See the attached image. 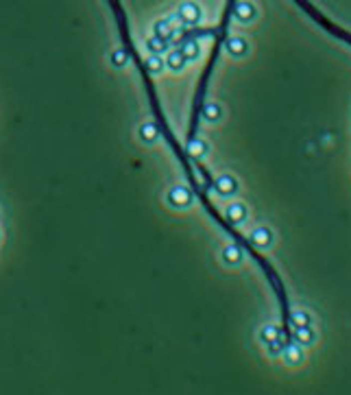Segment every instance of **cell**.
<instances>
[{
  "label": "cell",
  "instance_id": "cell-1",
  "mask_svg": "<svg viewBox=\"0 0 351 395\" xmlns=\"http://www.w3.org/2000/svg\"><path fill=\"white\" fill-rule=\"evenodd\" d=\"M251 238L260 244V247H264V244H269V242H271V238H273V236H271V230H269V227H258V230H255L253 234H251Z\"/></svg>",
  "mask_w": 351,
  "mask_h": 395
},
{
  "label": "cell",
  "instance_id": "cell-2",
  "mask_svg": "<svg viewBox=\"0 0 351 395\" xmlns=\"http://www.w3.org/2000/svg\"><path fill=\"white\" fill-rule=\"evenodd\" d=\"M170 199L172 203H179V206H188L190 203V194L183 188H172L170 190Z\"/></svg>",
  "mask_w": 351,
  "mask_h": 395
},
{
  "label": "cell",
  "instance_id": "cell-3",
  "mask_svg": "<svg viewBox=\"0 0 351 395\" xmlns=\"http://www.w3.org/2000/svg\"><path fill=\"white\" fill-rule=\"evenodd\" d=\"M218 186L223 188V192H229V190L236 188V182H234V177H223L221 182H218Z\"/></svg>",
  "mask_w": 351,
  "mask_h": 395
}]
</instances>
